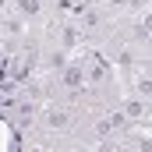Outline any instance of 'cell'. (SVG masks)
<instances>
[{
    "label": "cell",
    "mask_w": 152,
    "mask_h": 152,
    "mask_svg": "<svg viewBox=\"0 0 152 152\" xmlns=\"http://www.w3.org/2000/svg\"><path fill=\"white\" fill-rule=\"evenodd\" d=\"M18 4H21L25 14H36V11H39V0H18Z\"/></svg>",
    "instance_id": "cell-1"
},
{
    "label": "cell",
    "mask_w": 152,
    "mask_h": 152,
    "mask_svg": "<svg viewBox=\"0 0 152 152\" xmlns=\"http://www.w3.org/2000/svg\"><path fill=\"white\" fill-rule=\"evenodd\" d=\"M50 124H53V127H64V124H67V117H64V113H50Z\"/></svg>",
    "instance_id": "cell-2"
}]
</instances>
